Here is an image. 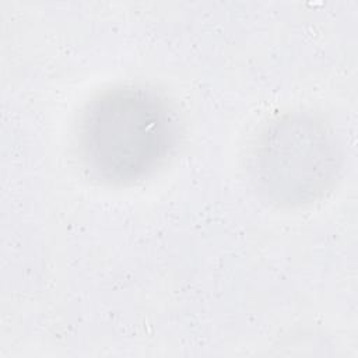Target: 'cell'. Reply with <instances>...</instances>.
<instances>
[{
    "mask_svg": "<svg viewBox=\"0 0 358 358\" xmlns=\"http://www.w3.org/2000/svg\"><path fill=\"white\" fill-rule=\"evenodd\" d=\"M178 123L151 90L122 85L95 96L78 126V147L90 173L108 183H129L159 166L176 144Z\"/></svg>",
    "mask_w": 358,
    "mask_h": 358,
    "instance_id": "6da1fadb",
    "label": "cell"
},
{
    "mask_svg": "<svg viewBox=\"0 0 358 358\" xmlns=\"http://www.w3.org/2000/svg\"><path fill=\"white\" fill-rule=\"evenodd\" d=\"M340 171V154L327 127L305 113L285 115L260 136L252 172L259 192L277 206L312 203Z\"/></svg>",
    "mask_w": 358,
    "mask_h": 358,
    "instance_id": "7a4b0ae2",
    "label": "cell"
}]
</instances>
